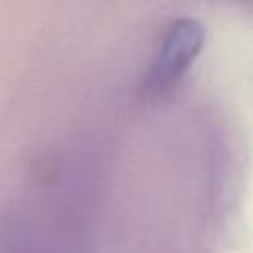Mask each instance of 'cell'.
Masks as SVG:
<instances>
[{"mask_svg": "<svg viewBox=\"0 0 253 253\" xmlns=\"http://www.w3.org/2000/svg\"><path fill=\"white\" fill-rule=\"evenodd\" d=\"M204 42L206 32L194 18H178L172 22L164 32L158 51L144 75L142 93L148 97L170 93L202 53Z\"/></svg>", "mask_w": 253, "mask_h": 253, "instance_id": "cell-1", "label": "cell"}]
</instances>
